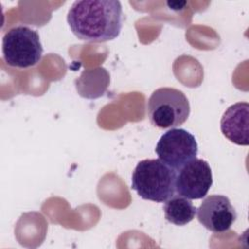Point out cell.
<instances>
[{
	"label": "cell",
	"instance_id": "cell-2",
	"mask_svg": "<svg viewBox=\"0 0 249 249\" xmlns=\"http://www.w3.org/2000/svg\"><path fill=\"white\" fill-rule=\"evenodd\" d=\"M176 174L160 159L143 160L132 172L131 188L143 199L165 202L176 192Z\"/></svg>",
	"mask_w": 249,
	"mask_h": 249
},
{
	"label": "cell",
	"instance_id": "cell-8",
	"mask_svg": "<svg viewBox=\"0 0 249 249\" xmlns=\"http://www.w3.org/2000/svg\"><path fill=\"white\" fill-rule=\"evenodd\" d=\"M249 104L237 102L231 105L220 122L222 133L232 143L247 146L249 143Z\"/></svg>",
	"mask_w": 249,
	"mask_h": 249
},
{
	"label": "cell",
	"instance_id": "cell-7",
	"mask_svg": "<svg viewBox=\"0 0 249 249\" xmlns=\"http://www.w3.org/2000/svg\"><path fill=\"white\" fill-rule=\"evenodd\" d=\"M198 222L208 231L221 233L229 231L236 220L237 214L226 196H206L196 208Z\"/></svg>",
	"mask_w": 249,
	"mask_h": 249
},
{
	"label": "cell",
	"instance_id": "cell-9",
	"mask_svg": "<svg viewBox=\"0 0 249 249\" xmlns=\"http://www.w3.org/2000/svg\"><path fill=\"white\" fill-rule=\"evenodd\" d=\"M163 212L166 221L169 223L176 226H185L195 218L196 207L189 198L174 195L165 201Z\"/></svg>",
	"mask_w": 249,
	"mask_h": 249
},
{
	"label": "cell",
	"instance_id": "cell-4",
	"mask_svg": "<svg viewBox=\"0 0 249 249\" xmlns=\"http://www.w3.org/2000/svg\"><path fill=\"white\" fill-rule=\"evenodd\" d=\"M2 53L9 66L28 68L36 65L43 54L38 32L24 25L11 28L3 36Z\"/></svg>",
	"mask_w": 249,
	"mask_h": 249
},
{
	"label": "cell",
	"instance_id": "cell-3",
	"mask_svg": "<svg viewBox=\"0 0 249 249\" xmlns=\"http://www.w3.org/2000/svg\"><path fill=\"white\" fill-rule=\"evenodd\" d=\"M190 103L183 91L174 88H160L147 101V115L154 126L175 128L190 115Z\"/></svg>",
	"mask_w": 249,
	"mask_h": 249
},
{
	"label": "cell",
	"instance_id": "cell-5",
	"mask_svg": "<svg viewBox=\"0 0 249 249\" xmlns=\"http://www.w3.org/2000/svg\"><path fill=\"white\" fill-rule=\"evenodd\" d=\"M155 151L161 161L178 171L196 158L198 147L192 133L184 128H171L160 136Z\"/></svg>",
	"mask_w": 249,
	"mask_h": 249
},
{
	"label": "cell",
	"instance_id": "cell-6",
	"mask_svg": "<svg viewBox=\"0 0 249 249\" xmlns=\"http://www.w3.org/2000/svg\"><path fill=\"white\" fill-rule=\"evenodd\" d=\"M176 174L175 191L189 199L204 197L213 184L209 163L202 159H194L182 166Z\"/></svg>",
	"mask_w": 249,
	"mask_h": 249
},
{
	"label": "cell",
	"instance_id": "cell-1",
	"mask_svg": "<svg viewBox=\"0 0 249 249\" xmlns=\"http://www.w3.org/2000/svg\"><path fill=\"white\" fill-rule=\"evenodd\" d=\"M67 22L73 34L83 41H110L122 29V5L117 0L75 1L68 10Z\"/></svg>",
	"mask_w": 249,
	"mask_h": 249
}]
</instances>
